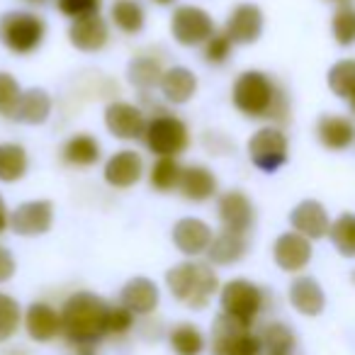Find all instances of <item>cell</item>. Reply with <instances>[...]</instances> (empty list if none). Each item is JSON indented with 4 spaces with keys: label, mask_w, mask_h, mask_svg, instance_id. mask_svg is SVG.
Instances as JSON below:
<instances>
[{
    "label": "cell",
    "mask_w": 355,
    "mask_h": 355,
    "mask_svg": "<svg viewBox=\"0 0 355 355\" xmlns=\"http://www.w3.org/2000/svg\"><path fill=\"white\" fill-rule=\"evenodd\" d=\"M119 304L127 306L134 316H151L161 304V290L151 277L137 275L122 285Z\"/></svg>",
    "instance_id": "cell-18"
},
{
    "label": "cell",
    "mask_w": 355,
    "mask_h": 355,
    "mask_svg": "<svg viewBox=\"0 0 355 355\" xmlns=\"http://www.w3.org/2000/svg\"><path fill=\"white\" fill-rule=\"evenodd\" d=\"M110 302L88 290L73 292L61 306L64 338L73 355H98V345L107 338Z\"/></svg>",
    "instance_id": "cell-1"
},
{
    "label": "cell",
    "mask_w": 355,
    "mask_h": 355,
    "mask_svg": "<svg viewBox=\"0 0 355 355\" xmlns=\"http://www.w3.org/2000/svg\"><path fill=\"white\" fill-rule=\"evenodd\" d=\"M173 246L188 258H200L207 253L209 243H212L214 234L205 219L200 217H183L173 224Z\"/></svg>",
    "instance_id": "cell-15"
},
{
    "label": "cell",
    "mask_w": 355,
    "mask_h": 355,
    "mask_svg": "<svg viewBox=\"0 0 355 355\" xmlns=\"http://www.w3.org/2000/svg\"><path fill=\"white\" fill-rule=\"evenodd\" d=\"M168 66H163L161 56L153 54H139L134 56L127 64V80L141 93H148V90L158 88L161 85V78L166 73Z\"/></svg>",
    "instance_id": "cell-26"
},
{
    "label": "cell",
    "mask_w": 355,
    "mask_h": 355,
    "mask_svg": "<svg viewBox=\"0 0 355 355\" xmlns=\"http://www.w3.org/2000/svg\"><path fill=\"white\" fill-rule=\"evenodd\" d=\"M153 3H158V6H173L175 0H153Z\"/></svg>",
    "instance_id": "cell-44"
},
{
    "label": "cell",
    "mask_w": 355,
    "mask_h": 355,
    "mask_svg": "<svg viewBox=\"0 0 355 355\" xmlns=\"http://www.w3.org/2000/svg\"><path fill=\"white\" fill-rule=\"evenodd\" d=\"M248 158L263 173H277L290 158V141L287 134L275 124H266L248 139Z\"/></svg>",
    "instance_id": "cell-8"
},
{
    "label": "cell",
    "mask_w": 355,
    "mask_h": 355,
    "mask_svg": "<svg viewBox=\"0 0 355 355\" xmlns=\"http://www.w3.org/2000/svg\"><path fill=\"white\" fill-rule=\"evenodd\" d=\"M311 256H314L311 241L297 232L280 234L272 243V261L285 272H302L309 266Z\"/></svg>",
    "instance_id": "cell-17"
},
{
    "label": "cell",
    "mask_w": 355,
    "mask_h": 355,
    "mask_svg": "<svg viewBox=\"0 0 355 355\" xmlns=\"http://www.w3.org/2000/svg\"><path fill=\"white\" fill-rule=\"evenodd\" d=\"M316 139L329 151H345L355 144V124L343 114H321L316 122Z\"/></svg>",
    "instance_id": "cell-23"
},
{
    "label": "cell",
    "mask_w": 355,
    "mask_h": 355,
    "mask_svg": "<svg viewBox=\"0 0 355 355\" xmlns=\"http://www.w3.org/2000/svg\"><path fill=\"white\" fill-rule=\"evenodd\" d=\"M146 175V163L144 156L134 148H119L105 161L103 178L105 183L114 190H129Z\"/></svg>",
    "instance_id": "cell-13"
},
{
    "label": "cell",
    "mask_w": 355,
    "mask_h": 355,
    "mask_svg": "<svg viewBox=\"0 0 355 355\" xmlns=\"http://www.w3.org/2000/svg\"><path fill=\"white\" fill-rule=\"evenodd\" d=\"M348 105H350V110H353V114H355V95H353V98L348 100Z\"/></svg>",
    "instance_id": "cell-46"
},
{
    "label": "cell",
    "mask_w": 355,
    "mask_h": 355,
    "mask_svg": "<svg viewBox=\"0 0 355 355\" xmlns=\"http://www.w3.org/2000/svg\"><path fill=\"white\" fill-rule=\"evenodd\" d=\"M248 253V236L243 234H234V232H222L214 234L212 243L207 248V263H212L214 268H227V266H236L239 261H243Z\"/></svg>",
    "instance_id": "cell-25"
},
{
    "label": "cell",
    "mask_w": 355,
    "mask_h": 355,
    "mask_svg": "<svg viewBox=\"0 0 355 355\" xmlns=\"http://www.w3.org/2000/svg\"><path fill=\"white\" fill-rule=\"evenodd\" d=\"M137 324V316L122 304H110L107 314V338L110 336H127Z\"/></svg>",
    "instance_id": "cell-41"
},
{
    "label": "cell",
    "mask_w": 355,
    "mask_h": 355,
    "mask_svg": "<svg viewBox=\"0 0 355 355\" xmlns=\"http://www.w3.org/2000/svg\"><path fill=\"white\" fill-rule=\"evenodd\" d=\"M232 103L246 119L268 124H285L290 119V98L285 88L266 71H243L232 85Z\"/></svg>",
    "instance_id": "cell-2"
},
{
    "label": "cell",
    "mask_w": 355,
    "mask_h": 355,
    "mask_svg": "<svg viewBox=\"0 0 355 355\" xmlns=\"http://www.w3.org/2000/svg\"><path fill=\"white\" fill-rule=\"evenodd\" d=\"M22 306L8 292H0V343H8L10 338H15L17 331L22 326Z\"/></svg>",
    "instance_id": "cell-36"
},
{
    "label": "cell",
    "mask_w": 355,
    "mask_h": 355,
    "mask_svg": "<svg viewBox=\"0 0 355 355\" xmlns=\"http://www.w3.org/2000/svg\"><path fill=\"white\" fill-rule=\"evenodd\" d=\"M217 32L214 17L200 6H178L171 15V35L180 46H205V42Z\"/></svg>",
    "instance_id": "cell-9"
},
{
    "label": "cell",
    "mask_w": 355,
    "mask_h": 355,
    "mask_svg": "<svg viewBox=\"0 0 355 355\" xmlns=\"http://www.w3.org/2000/svg\"><path fill=\"white\" fill-rule=\"evenodd\" d=\"M217 219L222 224V229L234 234H243L248 236V232H253L256 227V205L251 202L246 193L241 190H227V193L217 195Z\"/></svg>",
    "instance_id": "cell-11"
},
{
    "label": "cell",
    "mask_w": 355,
    "mask_h": 355,
    "mask_svg": "<svg viewBox=\"0 0 355 355\" xmlns=\"http://www.w3.org/2000/svg\"><path fill=\"white\" fill-rule=\"evenodd\" d=\"M10 229V209H8L6 200L0 195V234H6Z\"/></svg>",
    "instance_id": "cell-43"
},
{
    "label": "cell",
    "mask_w": 355,
    "mask_h": 355,
    "mask_svg": "<svg viewBox=\"0 0 355 355\" xmlns=\"http://www.w3.org/2000/svg\"><path fill=\"white\" fill-rule=\"evenodd\" d=\"M198 85H200L198 76H195V71H190L188 66H168L158 90H161L166 103L188 105L190 100L198 95Z\"/></svg>",
    "instance_id": "cell-22"
},
{
    "label": "cell",
    "mask_w": 355,
    "mask_h": 355,
    "mask_svg": "<svg viewBox=\"0 0 355 355\" xmlns=\"http://www.w3.org/2000/svg\"><path fill=\"white\" fill-rule=\"evenodd\" d=\"M141 141L156 158H180L190 148V127L183 117L158 110L148 114Z\"/></svg>",
    "instance_id": "cell-5"
},
{
    "label": "cell",
    "mask_w": 355,
    "mask_h": 355,
    "mask_svg": "<svg viewBox=\"0 0 355 355\" xmlns=\"http://www.w3.org/2000/svg\"><path fill=\"white\" fill-rule=\"evenodd\" d=\"M326 80H329V88L336 98L350 100L355 95V59L336 61L329 69Z\"/></svg>",
    "instance_id": "cell-35"
},
{
    "label": "cell",
    "mask_w": 355,
    "mask_h": 355,
    "mask_svg": "<svg viewBox=\"0 0 355 355\" xmlns=\"http://www.w3.org/2000/svg\"><path fill=\"white\" fill-rule=\"evenodd\" d=\"M22 326H25L27 336L37 343H49V340L64 336L61 309H56L49 302H32L22 314Z\"/></svg>",
    "instance_id": "cell-16"
},
{
    "label": "cell",
    "mask_w": 355,
    "mask_h": 355,
    "mask_svg": "<svg viewBox=\"0 0 355 355\" xmlns=\"http://www.w3.org/2000/svg\"><path fill=\"white\" fill-rule=\"evenodd\" d=\"M329 239L334 248L345 258H355V214L343 212L331 222Z\"/></svg>",
    "instance_id": "cell-34"
},
{
    "label": "cell",
    "mask_w": 355,
    "mask_h": 355,
    "mask_svg": "<svg viewBox=\"0 0 355 355\" xmlns=\"http://www.w3.org/2000/svg\"><path fill=\"white\" fill-rule=\"evenodd\" d=\"M331 32L338 46H353L355 44V8L350 3L338 6V10L331 17Z\"/></svg>",
    "instance_id": "cell-37"
},
{
    "label": "cell",
    "mask_w": 355,
    "mask_h": 355,
    "mask_svg": "<svg viewBox=\"0 0 355 355\" xmlns=\"http://www.w3.org/2000/svg\"><path fill=\"white\" fill-rule=\"evenodd\" d=\"M168 343L175 355H202L207 350V336L202 334L198 324L183 321V324H175L171 329Z\"/></svg>",
    "instance_id": "cell-30"
},
{
    "label": "cell",
    "mask_w": 355,
    "mask_h": 355,
    "mask_svg": "<svg viewBox=\"0 0 355 355\" xmlns=\"http://www.w3.org/2000/svg\"><path fill=\"white\" fill-rule=\"evenodd\" d=\"M22 85L17 83V78L8 71H0V117L12 119L17 112V105L22 98Z\"/></svg>",
    "instance_id": "cell-38"
},
{
    "label": "cell",
    "mask_w": 355,
    "mask_h": 355,
    "mask_svg": "<svg viewBox=\"0 0 355 355\" xmlns=\"http://www.w3.org/2000/svg\"><path fill=\"white\" fill-rule=\"evenodd\" d=\"M56 10L69 22L83 20L90 15H100L103 10V0H54Z\"/></svg>",
    "instance_id": "cell-40"
},
{
    "label": "cell",
    "mask_w": 355,
    "mask_h": 355,
    "mask_svg": "<svg viewBox=\"0 0 355 355\" xmlns=\"http://www.w3.org/2000/svg\"><path fill=\"white\" fill-rule=\"evenodd\" d=\"M209 353L212 355H263L261 336L239 321L224 316L222 311L212 321L209 331Z\"/></svg>",
    "instance_id": "cell-7"
},
{
    "label": "cell",
    "mask_w": 355,
    "mask_h": 355,
    "mask_svg": "<svg viewBox=\"0 0 355 355\" xmlns=\"http://www.w3.org/2000/svg\"><path fill=\"white\" fill-rule=\"evenodd\" d=\"M54 202L49 200H27L10 209V229L25 239L44 236L54 227Z\"/></svg>",
    "instance_id": "cell-12"
},
{
    "label": "cell",
    "mask_w": 355,
    "mask_h": 355,
    "mask_svg": "<svg viewBox=\"0 0 355 355\" xmlns=\"http://www.w3.org/2000/svg\"><path fill=\"white\" fill-rule=\"evenodd\" d=\"M110 25L122 35H139L146 27V10L139 0H114L110 8Z\"/></svg>",
    "instance_id": "cell-29"
},
{
    "label": "cell",
    "mask_w": 355,
    "mask_h": 355,
    "mask_svg": "<svg viewBox=\"0 0 355 355\" xmlns=\"http://www.w3.org/2000/svg\"><path fill=\"white\" fill-rule=\"evenodd\" d=\"M46 20L32 10H8L0 15V44L15 56H30L46 40Z\"/></svg>",
    "instance_id": "cell-4"
},
{
    "label": "cell",
    "mask_w": 355,
    "mask_h": 355,
    "mask_svg": "<svg viewBox=\"0 0 355 355\" xmlns=\"http://www.w3.org/2000/svg\"><path fill=\"white\" fill-rule=\"evenodd\" d=\"M178 193L188 202H209V200L219 195V180L212 168L202 166V163H193V166L183 168V178H180Z\"/></svg>",
    "instance_id": "cell-21"
},
{
    "label": "cell",
    "mask_w": 355,
    "mask_h": 355,
    "mask_svg": "<svg viewBox=\"0 0 355 355\" xmlns=\"http://www.w3.org/2000/svg\"><path fill=\"white\" fill-rule=\"evenodd\" d=\"M290 227L292 232L302 234L309 241H319V239L329 236L331 217L319 200H302L290 212Z\"/></svg>",
    "instance_id": "cell-19"
},
{
    "label": "cell",
    "mask_w": 355,
    "mask_h": 355,
    "mask_svg": "<svg viewBox=\"0 0 355 355\" xmlns=\"http://www.w3.org/2000/svg\"><path fill=\"white\" fill-rule=\"evenodd\" d=\"M69 42L83 54H98L110 44V22L103 15H90L71 22Z\"/></svg>",
    "instance_id": "cell-20"
},
{
    "label": "cell",
    "mask_w": 355,
    "mask_h": 355,
    "mask_svg": "<svg viewBox=\"0 0 355 355\" xmlns=\"http://www.w3.org/2000/svg\"><path fill=\"white\" fill-rule=\"evenodd\" d=\"M331 3H338V6H345V3H350V0H331Z\"/></svg>",
    "instance_id": "cell-47"
},
{
    "label": "cell",
    "mask_w": 355,
    "mask_h": 355,
    "mask_svg": "<svg viewBox=\"0 0 355 355\" xmlns=\"http://www.w3.org/2000/svg\"><path fill=\"white\" fill-rule=\"evenodd\" d=\"M148 114L139 105L127 100H112L105 107V127L119 141H141L146 132Z\"/></svg>",
    "instance_id": "cell-10"
},
{
    "label": "cell",
    "mask_w": 355,
    "mask_h": 355,
    "mask_svg": "<svg viewBox=\"0 0 355 355\" xmlns=\"http://www.w3.org/2000/svg\"><path fill=\"white\" fill-rule=\"evenodd\" d=\"M261 343L266 355H292L297 348V336L292 331V326H287L285 321H270L261 331Z\"/></svg>",
    "instance_id": "cell-33"
},
{
    "label": "cell",
    "mask_w": 355,
    "mask_h": 355,
    "mask_svg": "<svg viewBox=\"0 0 355 355\" xmlns=\"http://www.w3.org/2000/svg\"><path fill=\"white\" fill-rule=\"evenodd\" d=\"M263 27H266V15L256 3H239L224 22V32L236 46L256 44L263 37Z\"/></svg>",
    "instance_id": "cell-14"
},
{
    "label": "cell",
    "mask_w": 355,
    "mask_h": 355,
    "mask_svg": "<svg viewBox=\"0 0 355 355\" xmlns=\"http://www.w3.org/2000/svg\"><path fill=\"white\" fill-rule=\"evenodd\" d=\"M234 42L229 40V35L224 30H217L202 46V59L209 66H224L234 54Z\"/></svg>",
    "instance_id": "cell-39"
},
{
    "label": "cell",
    "mask_w": 355,
    "mask_h": 355,
    "mask_svg": "<svg viewBox=\"0 0 355 355\" xmlns=\"http://www.w3.org/2000/svg\"><path fill=\"white\" fill-rule=\"evenodd\" d=\"M166 287L173 295V300H178L188 309L202 311L207 309L212 297L219 295L222 282H219L212 263L190 258V261L178 263L166 272Z\"/></svg>",
    "instance_id": "cell-3"
},
{
    "label": "cell",
    "mask_w": 355,
    "mask_h": 355,
    "mask_svg": "<svg viewBox=\"0 0 355 355\" xmlns=\"http://www.w3.org/2000/svg\"><path fill=\"white\" fill-rule=\"evenodd\" d=\"M290 304L302 316H319L326 309V292L311 275H300L290 282Z\"/></svg>",
    "instance_id": "cell-24"
},
{
    "label": "cell",
    "mask_w": 355,
    "mask_h": 355,
    "mask_svg": "<svg viewBox=\"0 0 355 355\" xmlns=\"http://www.w3.org/2000/svg\"><path fill=\"white\" fill-rule=\"evenodd\" d=\"M51 110H54V100H51V95L44 88H27L22 93L17 112L12 119L30 124V127H40V124H44L51 117Z\"/></svg>",
    "instance_id": "cell-28"
},
{
    "label": "cell",
    "mask_w": 355,
    "mask_h": 355,
    "mask_svg": "<svg viewBox=\"0 0 355 355\" xmlns=\"http://www.w3.org/2000/svg\"><path fill=\"white\" fill-rule=\"evenodd\" d=\"M61 158H64V163H69L73 168H90L103 158V148H100V141L93 134L80 132L64 141Z\"/></svg>",
    "instance_id": "cell-27"
},
{
    "label": "cell",
    "mask_w": 355,
    "mask_h": 355,
    "mask_svg": "<svg viewBox=\"0 0 355 355\" xmlns=\"http://www.w3.org/2000/svg\"><path fill=\"white\" fill-rule=\"evenodd\" d=\"M183 163L178 158H156L148 168V185H151L156 193L168 195L178 193L180 188V178H183Z\"/></svg>",
    "instance_id": "cell-32"
},
{
    "label": "cell",
    "mask_w": 355,
    "mask_h": 355,
    "mask_svg": "<svg viewBox=\"0 0 355 355\" xmlns=\"http://www.w3.org/2000/svg\"><path fill=\"white\" fill-rule=\"evenodd\" d=\"M266 304L268 292L256 282L246 280V277H234V280L224 282L222 290H219L222 314L243 326H251V329L258 321V316L266 311Z\"/></svg>",
    "instance_id": "cell-6"
},
{
    "label": "cell",
    "mask_w": 355,
    "mask_h": 355,
    "mask_svg": "<svg viewBox=\"0 0 355 355\" xmlns=\"http://www.w3.org/2000/svg\"><path fill=\"white\" fill-rule=\"evenodd\" d=\"M15 272H17V261H15V256H12L10 248L0 243V285H6V282H10L12 277H15Z\"/></svg>",
    "instance_id": "cell-42"
},
{
    "label": "cell",
    "mask_w": 355,
    "mask_h": 355,
    "mask_svg": "<svg viewBox=\"0 0 355 355\" xmlns=\"http://www.w3.org/2000/svg\"><path fill=\"white\" fill-rule=\"evenodd\" d=\"M30 171V156L22 144H0V183H17Z\"/></svg>",
    "instance_id": "cell-31"
},
{
    "label": "cell",
    "mask_w": 355,
    "mask_h": 355,
    "mask_svg": "<svg viewBox=\"0 0 355 355\" xmlns=\"http://www.w3.org/2000/svg\"><path fill=\"white\" fill-rule=\"evenodd\" d=\"M27 3H30V6H44L46 0H27Z\"/></svg>",
    "instance_id": "cell-45"
}]
</instances>
